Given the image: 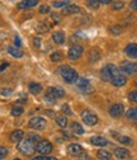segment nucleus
<instances>
[{"instance_id": "f257e3e1", "label": "nucleus", "mask_w": 137, "mask_h": 160, "mask_svg": "<svg viewBox=\"0 0 137 160\" xmlns=\"http://www.w3.org/2000/svg\"><path fill=\"white\" fill-rule=\"evenodd\" d=\"M58 74H60L62 76V79L69 84H72V83L77 82V79H79L76 70H74L72 68H70L67 65H62V66L58 68Z\"/></svg>"}, {"instance_id": "f03ea898", "label": "nucleus", "mask_w": 137, "mask_h": 160, "mask_svg": "<svg viewBox=\"0 0 137 160\" xmlns=\"http://www.w3.org/2000/svg\"><path fill=\"white\" fill-rule=\"evenodd\" d=\"M65 97V90L61 87H50L46 90V101L50 103H55L57 99H61Z\"/></svg>"}, {"instance_id": "7ed1b4c3", "label": "nucleus", "mask_w": 137, "mask_h": 160, "mask_svg": "<svg viewBox=\"0 0 137 160\" xmlns=\"http://www.w3.org/2000/svg\"><path fill=\"white\" fill-rule=\"evenodd\" d=\"M17 148H18V151L22 152L23 155H32L36 151V142L27 137L26 140H21L18 142Z\"/></svg>"}, {"instance_id": "20e7f679", "label": "nucleus", "mask_w": 137, "mask_h": 160, "mask_svg": "<svg viewBox=\"0 0 137 160\" xmlns=\"http://www.w3.org/2000/svg\"><path fill=\"white\" fill-rule=\"evenodd\" d=\"M118 74H120L118 68L114 66L113 64H108L100 70V78L104 80V82H110L113 79V76L118 75Z\"/></svg>"}, {"instance_id": "39448f33", "label": "nucleus", "mask_w": 137, "mask_h": 160, "mask_svg": "<svg viewBox=\"0 0 137 160\" xmlns=\"http://www.w3.org/2000/svg\"><path fill=\"white\" fill-rule=\"evenodd\" d=\"M46 125H47V121L42 117H33V118L29 119V122H28V126L33 130H37V131L43 130L46 127Z\"/></svg>"}, {"instance_id": "423d86ee", "label": "nucleus", "mask_w": 137, "mask_h": 160, "mask_svg": "<svg viewBox=\"0 0 137 160\" xmlns=\"http://www.w3.org/2000/svg\"><path fill=\"white\" fill-rule=\"evenodd\" d=\"M81 118H83L84 123H86V125H89V126H94V125L98 123V117H96V114H95L94 112L89 111V109H85V111L81 112Z\"/></svg>"}, {"instance_id": "0eeeda50", "label": "nucleus", "mask_w": 137, "mask_h": 160, "mask_svg": "<svg viewBox=\"0 0 137 160\" xmlns=\"http://www.w3.org/2000/svg\"><path fill=\"white\" fill-rule=\"evenodd\" d=\"M53 146L48 140H41L36 144V151H38L40 154H50L52 151Z\"/></svg>"}, {"instance_id": "6e6552de", "label": "nucleus", "mask_w": 137, "mask_h": 160, "mask_svg": "<svg viewBox=\"0 0 137 160\" xmlns=\"http://www.w3.org/2000/svg\"><path fill=\"white\" fill-rule=\"evenodd\" d=\"M120 70L123 74L135 75V74H137V62H127V61H125V62L121 64Z\"/></svg>"}, {"instance_id": "1a4fd4ad", "label": "nucleus", "mask_w": 137, "mask_h": 160, "mask_svg": "<svg viewBox=\"0 0 137 160\" xmlns=\"http://www.w3.org/2000/svg\"><path fill=\"white\" fill-rule=\"evenodd\" d=\"M83 52H84L83 46H80V45H74V46L69 50V52H67V57H69L70 60H77V58H80V57H81Z\"/></svg>"}, {"instance_id": "9d476101", "label": "nucleus", "mask_w": 137, "mask_h": 160, "mask_svg": "<svg viewBox=\"0 0 137 160\" xmlns=\"http://www.w3.org/2000/svg\"><path fill=\"white\" fill-rule=\"evenodd\" d=\"M77 89L80 92H83L84 94H89L90 92H93V88L90 87V83L88 79H77Z\"/></svg>"}, {"instance_id": "9b49d317", "label": "nucleus", "mask_w": 137, "mask_h": 160, "mask_svg": "<svg viewBox=\"0 0 137 160\" xmlns=\"http://www.w3.org/2000/svg\"><path fill=\"white\" fill-rule=\"evenodd\" d=\"M123 111H125V107H123V104H121V103H115V104H113L110 108H109V114L112 116V117H121L122 114H123Z\"/></svg>"}, {"instance_id": "f8f14e48", "label": "nucleus", "mask_w": 137, "mask_h": 160, "mask_svg": "<svg viewBox=\"0 0 137 160\" xmlns=\"http://www.w3.org/2000/svg\"><path fill=\"white\" fill-rule=\"evenodd\" d=\"M90 142H91V145L99 146V148H104V146L109 145L108 140L104 138V137H102V136H93V137L90 138Z\"/></svg>"}, {"instance_id": "ddd939ff", "label": "nucleus", "mask_w": 137, "mask_h": 160, "mask_svg": "<svg viewBox=\"0 0 137 160\" xmlns=\"http://www.w3.org/2000/svg\"><path fill=\"white\" fill-rule=\"evenodd\" d=\"M125 53L131 58H137V43H130L125 48Z\"/></svg>"}, {"instance_id": "4468645a", "label": "nucleus", "mask_w": 137, "mask_h": 160, "mask_svg": "<svg viewBox=\"0 0 137 160\" xmlns=\"http://www.w3.org/2000/svg\"><path fill=\"white\" fill-rule=\"evenodd\" d=\"M81 152H83V148H81V145H79V144H71V145L67 148V154H69V155L79 156Z\"/></svg>"}, {"instance_id": "2eb2a0df", "label": "nucleus", "mask_w": 137, "mask_h": 160, "mask_svg": "<svg viewBox=\"0 0 137 160\" xmlns=\"http://www.w3.org/2000/svg\"><path fill=\"white\" fill-rule=\"evenodd\" d=\"M38 3V0H22L21 3L18 4V8L19 9H31L33 7H36Z\"/></svg>"}, {"instance_id": "dca6fc26", "label": "nucleus", "mask_w": 137, "mask_h": 160, "mask_svg": "<svg viewBox=\"0 0 137 160\" xmlns=\"http://www.w3.org/2000/svg\"><path fill=\"white\" fill-rule=\"evenodd\" d=\"M110 83H112L114 87H123V85L127 83V79H126L123 75L118 74V75L113 76V79L110 80Z\"/></svg>"}, {"instance_id": "f3484780", "label": "nucleus", "mask_w": 137, "mask_h": 160, "mask_svg": "<svg viewBox=\"0 0 137 160\" xmlns=\"http://www.w3.org/2000/svg\"><path fill=\"white\" fill-rule=\"evenodd\" d=\"M23 136H24V132L22 131V130H14L12 133H10V136H9V138H10V141L12 142H19L21 140H23Z\"/></svg>"}, {"instance_id": "a211bd4d", "label": "nucleus", "mask_w": 137, "mask_h": 160, "mask_svg": "<svg viewBox=\"0 0 137 160\" xmlns=\"http://www.w3.org/2000/svg\"><path fill=\"white\" fill-rule=\"evenodd\" d=\"M114 155H115V158L117 159H127V158H130V151L127 150V149H123V148H117L115 150H114Z\"/></svg>"}, {"instance_id": "6ab92c4d", "label": "nucleus", "mask_w": 137, "mask_h": 160, "mask_svg": "<svg viewBox=\"0 0 137 160\" xmlns=\"http://www.w3.org/2000/svg\"><path fill=\"white\" fill-rule=\"evenodd\" d=\"M79 12H80V7H77L75 4H69V5L65 7V9H64L62 13L65 15H70V14H76V13H79Z\"/></svg>"}, {"instance_id": "aec40b11", "label": "nucleus", "mask_w": 137, "mask_h": 160, "mask_svg": "<svg viewBox=\"0 0 137 160\" xmlns=\"http://www.w3.org/2000/svg\"><path fill=\"white\" fill-rule=\"evenodd\" d=\"M99 58H100V50L96 48V47L91 48L90 53H89V61L90 62H96Z\"/></svg>"}, {"instance_id": "412c9836", "label": "nucleus", "mask_w": 137, "mask_h": 160, "mask_svg": "<svg viewBox=\"0 0 137 160\" xmlns=\"http://www.w3.org/2000/svg\"><path fill=\"white\" fill-rule=\"evenodd\" d=\"M52 39H53V42L57 43V45H64L65 42V36L62 32H55L52 34Z\"/></svg>"}, {"instance_id": "4be33fe9", "label": "nucleus", "mask_w": 137, "mask_h": 160, "mask_svg": "<svg viewBox=\"0 0 137 160\" xmlns=\"http://www.w3.org/2000/svg\"><path fill=\"white\" fill-rule=\"evenodd\" d=\"M8 52L13 56V57H15V58H21V57H23V51L22 50H19L18 47H8Z\"/></svg>"}, {"instance_id": "5701e85b", "label": "nucleus", "mask_w": 137, "mask_h": 160, "mask_svg": "<svg viewBox=\"0 0 137 160\" xmlns=\"http://www.w3.org/2000/svg\"><path fill=\"white\" fill-rule=\"evenodd\" d=\"M29 92L32 94H34V95L40 94L42 92V84H40V83H31L29 84Z\"/></svg>"}, {"instance_id": "b1692460", "label": "nucleus", "mask_w": 137, "mask_h": 160, "mask_svg": "<svg viewBox=\"0 0 137 160\" xmlns=\"http://www.w3.org/2000/svg\"><path fill=\"white\" fill-rule=\"evenodd\" d=\"M71 130H72V132H74L75 135H83V133H84L83 126L79 125L77 122H72V123H71Z\"/></svg>"}, {"instance_id": "393cba45", "label": "nucleus", "mask_w": 137, "mask_h": 160, "mask_svg": "<svg viewBox=\"0 0 137 160\" xmlns=\"http://www.w3.org/2000/svg\"><path fill=\"white\" fill-rule=\"evenodd\" d=\"M96 156H98V159H102V160H109L112 158V154L107 150H99L96 154Z\"/></svg>"}, {"instance_id": "a878e982", "label": "nucleus", "mask_w": 137, "mask_h": 160, "mask_svg": "<svg viewBox=\"0 0 137 160\" xmlns=\"http://www.w3.org/2000/svg\"><path fill=\"white\" fill-rule=\"evenodd\" d=\"M127 118L128 119H133V121H136L137 119V108H130L126 113Z\"/></svg>"}, {"instance_id": "bb28decb", "label": "nucleus", "mask_w": 137, "mask_h": 160, "mask_svg": "<svg viewBox=\"0 0 137 160\" xmlns=\"http://www.w3.org/2000/svg\"><path fill=\"white\" fill-rule=\"evenodd\" d=\"M62 58H64V56H62L61 52H53V53H51V60L53 62H61Z\"/></svg>"}, {"instance_id": "cd10ccee", "label": "nucleus", "mask_w": 137, "mask_h": 160, "mask_svg": "<svg viewBox=\"0 0 137 160\" xmlns=\"http://www.w3.org/2000/svg\"><path fill=\"white\" fill-rule=\"evenodd\" d=\"M56 123L60 126L61 128H65L67 126V118L66 117H57L56 118Z\"/></svg>"}, {"instance_id": "c85d7f7f", "label": "nucleus", "mask_w": 137, "mask_h": 160, "mask_svg": "<svg viewBox=\"0 0 137 160\" xmlns=\"http://www.w3.org/2000/svg\"><path fill=\"white\" fill-rule=\"evenodd\" d=\"M86 5L89 8H91V9H98V8H99V5H100V2H99V0H88Z\"/></svg>"}, {"instance_id": "c756f323", "label": "nucleus", "mask_w": 137, "mask_h": 160, "mask_svg": "<svg viewBox=\"0 0 137 160\" xmlns=\"http://www.w3.org/2000/svg\"><path fill=\"white\" fill-rule=\"evenodd\" d=\"M117 138H118V141L121 144H123V145H131L132 144V140L130 137H127V136H118Z\"/></svg>"}, {"instance_id": "7c9ffc66", "label": "nucleus", "mask_w": 137, "mask_h": 160, "mask_svg": "<svg viewBox=\"0 0 137 160\" xmlns=\"http://www.w3.org/2000/svg\"><path fill=\"white\" fill-rule=\"evenodd\" d=\"M69 0H58V2H53V7L55 8H62V7H66V5H69Z\"/></svg>"}, {"instance_id": "2f4dec72", "label": "nucleus", "mask_w": 137, "mask_h": 160, "mask_svg": "<svg viewBox=\"0 0 137 160\" xmlns=\"http://www.w3.org/2000/svg\"><path fill=\"white\" fill-rule=\"evenodd\" d=\"M109 32L112 34H121L122 33V27L121 26H112L109 28Z\"/></svg>"}, {"instance_id": "473e14b6", "label": "nucleus", "mask_w": 137, "mask_h": 160, "mask_svg": "<svg viewBox=\"0 0 137 160\" xmlns=\"http://www.w3.org/2000/svg\"><path fill=\"white\" fill-rule=\"evenodd\" d=\"M22 113H23V108H22V107H14V108L12 109V116H14V117L21 116Z\"/></svg>"}, {"instance_id": "72a5a7b5", "label": "nucleus", "mask_w": 137, "mask_h": 160, "mask_svg": "<svg viewBox=\"0 0 137 160\" xmlns=\"http://www.w3.org/2000/svg\"><path fill=\"white\" fill-rule=\"evenodd\" d=\"M28 138H31L32 141H34L36 144H37L38 141H41V136L37 135V133H28Z\"/></svg>"}, {"instance_id": "f704fd0d", "label": "nucleus", "mask_w": 137, "mask_h": 160, "mask_svg": "<svg viewBox=\"0 0 137 160\" xmlns=\"http://www.w3.org/2000/svg\"><path fill=\"white\" fill-rule=\"evenodd\" d=\"M34 160H56V158L53 156H50L48 154H45L43 156H36Z\"/></svg>"}, {"instance_id": "c9c22d12", "label": "nucleus", "mask_w": 137, "mask_h": 160, "mask_svg": "<svg viewBox=\"0 0 137 160\" xmlns=\"http://www.w3.org/2000/svg\"><path fill=\"white\" fill-rule=\"evenodd\" d=\"M7 155H8V149L5 146H0V160L5 159Z\"/></svg>"}, {"instance_id": "e433bc0d", "label": "nucleus", "mask_w": 137, "mask_h": 160, "mask_svg": "<svg viewBox=\"0 0 137 160\" xmlns=\"http://www.w3.org/2000/svg\"><path fill=\"white\" fill-rule=\"evenodd\" d=\"M37 31H38V33H45L46 31H48V27L45 26L43 23H40V24L37 26Z\"/></svg>"}, {"instance_id": "4c0bfd02", "label": "nucleus", "mask_w": 137, "mask_h": 160, "mask_svg": "<svg viewBox=\"0 0 137 160\" xmlns=\"http://www.w3.org/2000/svg\"><path fill=\"white\" fill-rule=\"evenodd\" d=\"M128 99L133 103H137V92H131L128 94Z\"/></svg>"}, {"instance_id": "58836bf2", "label": "nucleus", "mask_w": 137, "mask_h": 160, "mask_svg": "<svg viewBox=\"0 0 137 160\" xmlns=\"http://www.w3.org/2000/svg\"><path fill=\"white\" fill-rule=\"evenodd\" d=\"M61 111H62V113H65L66 116H71V114H72V112H71V109H70V107H69L67 104H64L62 108H61Z\"/></svg>"}, {"instance_id": "ea45409f", "label": "nucleus", "mask_w": 137, "mask_h": 160, "mask_svg": "<svg viewBox=\"0 0 137 160\" xmlns=\"http://www.w3.org/2000/svg\"><path fill=\"white\" fill-rule=\"evenodd\" d=\"M123 7H125V3H122V2L113 3V9H114V10H120V9H122Z\"/></svg>"}, {"instance_id": "a19ab883", "label": "nucleus", "mask_w": 137, "mask_h": 160, "mask_svg": "<svg viewBox=\"0 0 137 160\" xmlns=\"http://www.w3.org/2000/svg\"><path fill=\"white\" fill-rule=\"evenodd\" d=\"M40 13H42V14L50 13V7H48V5H41V7H40Z\"/></svg>"}, {"instance_id": "79ce46f5", "label": "nucleus", "mask_w": 137, "mask_h": 160, "mask_svg": "<svg viewBox=\"0 0 137 160\" xmlns=\"http://www.w3.org/2000/svg\"><path fill=\"white\" fill-rule=\"evenodd\" d=\"M41 42H42V41H41V38H37V37H36V38L33 39V45H34V47H40V46H41Z\"/></svg>"}, {"instance_id": "37998d69", "label": "nucleus", "mask_w": 137, "mask_h": 160, "mask_svg": "<svg viewBox=\"0 0 137 160\" xmlns=\"http://www.w3.org/2000/svg\"><path fill=\"white\" fill-rule=\"evenodd\" d=\"M0 93H2V95H4V97H8L12 94V89H2Z\"/></svg>"}, {"instance_id": "c03bdc74", "label": "nucleus", "mask_w": 137, "mask_h": 160, "mask_svg": "<svg viewBox=\"0 0 137 160\" xmlns=\"http://www.w3.org/2000/svg\"><path fill=\"white\" fill-rule=\"evenodd\" d=\"M130 8H131L132 10H136V12H137V0H132L131 4H130Z\"/></svg>"}, {"instance_id": "a18cd8bd", "label": "nucleus", "mask_w": 137, "mask_h": 160, "mask_svg": "<svg viewBox=\"0 0 137 160\" xmlns=\"http://www.w3.org/2000/svg\"><path fill=\"white\" fill-rule=\"evenodd\" d=\"M14 42H15V46H17V47H21V46H22V42H21V38H19L18 36H17V37L14 38Z\"/></svg>"}, {"instance_id": "49530a36", "label": "nucleus", "mask_w": 137, "mask_h": 160, "mask_svg": "<svg viewBox=\"0 0 137 160\" xmlns=\"http://www.w3.org/2000/svg\"><path fill=\"white\" fill-rule=\"evenodd\" d=\"M8 66H9V64H8V62H3L2 65H0V72H2V71H4V70L8 68Z\"/></svg>"}, {"instance_id": "de8ad7c7", "label": "nucleus", "mask_w": 137, "mask_h": 160, "mask_svg": "<svg viewBox=\"0 0 137 160\" xmlns=\"http://www.w3.org/2000/svg\"><path fill=\"white\" fill-rule=\"evenodd\" d=\"M52 18L55 19V21H56L57 23L61 21V17H60V15H57V14H55V13H52Z\"/></svg>"}, {"instance_id": "09e8293b", "label": "nucleus", "mask_w": 137, "mask_h": 160, "mask_svg": "<svg viewBox=\"0 0 137 160\" xmlns=\"http://www.w3.org/2000/svg\"><path fill=\"white\" fill-rule=\"evenodd\" d=\"M100 3H103V4H110V3H113V0H100Z\"/></svg>"}, {"instance_id": "8fccbe9b", "label": "nucleus", "mask_w": 137, "mask_h": 160, "mask_svg": "<svg viewBox=\"0 0 137 160\" xmlns=\"http://www.w3.org/2000/svg\"><path fill=\"white\" fill-rule=\"evenodd\" d=\"M136 85H137V80H136Z\"/></svg>"}]
</instances>
